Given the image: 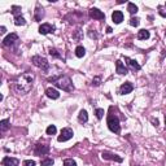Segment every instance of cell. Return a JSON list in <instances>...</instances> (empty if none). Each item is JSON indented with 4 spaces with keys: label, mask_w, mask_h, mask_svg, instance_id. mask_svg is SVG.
<instances>
[{
    "label": "cell",
    "mask_w": 166,
    "mask_h": 166,
    "mask_svg": "<svg viewBox=\"0 0 166 166\" xmlns=\"http://www.w3.org/2000/svg\"><path fill=\"white\" fill-rule=\"evenodd\" d=\"M35 79V76L33 73H23L22 76L17 78V81L14 83V87L18 92L21 93H27L33 87V83Z\"/></svg>",
    "instance_id": "6da1fadb"
},
{
    "label": "cell",
    "mask_w": 166,
    "mask_h": 166,
    "mask_svg": "<svg viewBox=\"0 0 166 166\" xmlns=\"http://www.w3.org/2000/svg\"><path fill=\"white\" fill-rule=\"evenodd\" d=\"M49 81H53L55 84H56V87H58V88L64 90V91H68V92H70V91L74 90L73 87V83H72V79H70L69 77H60V78H49Z\"/></svg>",
    "instance_id": "7a4b0ae2"
},
{
    "label": "cell",
    "mask_w": 166,
    "mask_h": 166,
    "mask_svg": "<svg viewBox=\"0 0 166 166\" xmlns=\"http://www.w3.org/2000/svg\"><path fill=\"white\" fill-rule=\"evenodd\" d=\"M108 127H109L110 131L114 132V134H118L121 131V126H120V120H118V117L110 114V116L108 117Z\"/></svg>",
    "instance_id": "3957f363"
},
{
    "label": "cell",
    "mask_w": 166,
    "mask_h": 166,
    "mask_svg": "<svg viewBox=\"0 0 166 166\" xmlns=\"http://www.w3.org/2000/svg\"><path fill=\"white\" fill-rule=\"evenodd\" d=\"M31 61H33L34 65H37L38 68H40L42 70H44V72H47V70L49 69V62L42 56H34L31 58Z\"/></svg>",
    "instance_id": "277c9868"
},
{
    "label": "cell",
    "mask_w": 166,
    "mask_h": 166,
    "mask_svg": "<svg viewBox=\"0 0 166 166\" xmlns=\"http://www.w3.org/2000/svg\"><path fill=\"white\" fill-rule=\"evenodd\" d=\"M73 138V130L66 127L61 130V135L58 136V141H68Z\"/></svg>",
    "instance_id": "5b68a950"
},
{
    "label": "cell",
    "mask_w": 166,
    "mask_h": 166,
    "mask_svg": "<svg viewBox=\"0 0 166 166\" xmlns=\"http://www.w3.org/2000/svg\"><path fill=\"white\" fill-rule=\"evenodd\" d=\"M18 40V35L17 34H14V33H12L9 34L8 37H5L3 39V46H5V47H9L12 44H14Z\"/></svg>",
    "instance_id": "8992f818"
},
{
    "label": "cell",
    "mask_w": 166,
    "mask_h": 166,
    "mask_svg": "<svg viewBox=\"0 0 166 166\" xmlns=\"http://www.w3.org/2000/svg\"><path fill=\"white\" fill-rule=\"evenodd\" d=\"M49 152V147L48 145H44V144H38L35 145V151L34 153L37 156H40V155H46V153Z\"/></svg>",
    "instance_id": "52a82bcc"
},
{
    "label": "cell",
    "mask_w": 166,
    "mask_h": 166,
    "mask_svg": "<svg viewBox=\"0 0 166 166\" xmlns=\"http://www.w3.org/2000/svg\"><path fill=\"white\" fill-rule=\"evenodd\" d=\"M101 157L104 160H110V161H117V162H122V157L117 156V155H113L110 152H102L101 153Z\"/></svg>",
    "instance_id": "ba28073f"
},
{
    "label": "cell",
    "mask_w": 166,
    "mask_h": 166,
    "mask_svg": "<svg viewBox=\"0 0 166 166\" xmlns=\"http://www.w3.org/2000/svg\"><path fill=\"white\" fill-rule=\"evenodd\" d=\"M90 16L93 19H105V14L102 13L100 9H97V8H92V9L90 10Z\"/></svg>",
    "instance_id": "9c48e42d"
},
{
    "label": "cell",
    "mask_w": 166,
    "mask_h": 166,
    "mask_svg": "<svg viewBox=\"0 0 166 166\" xmlns=\"http://www.w3.org/2000/svg\"><path fill=\"white\" fill-rule=\"evenodd\" d=\"M53 30H55V27L51 25V23H43V25L39 26V33L43 34V35H47V34L52 33Z\"/></svg>",
    "instance_id": "30bf717a"
},
{
    "label": "cell",
    "mask_w": 166,
    "mask_h": 166,
    "mask_svg": "<svg viewBox=\"0 0 166 166\" xmlns=\"http://www.w3.org/2000/svg\"><path fill=\"white\" fill-rule=\"evenodd\" d=\"M116 70H117L118 74H122V76H126V74L129 73L127 68H126V66L122 64L121 60H117V61H116Z\"/></svg>",
    "instance_id": "8fae6325"
},
{
    "label": "cell",
    "mask_w": 166,
    "mask_h": 166,
    "mask_svg": "<svg viewBox=\"0 0 166 166\" xmlns=\"http://www.w3.org/2000/svg\"><path fill=\"white\" fill-rule=\"evenodd\" d=\"M1 164L3 166H18V160L13 157H4Z\"/></svg>",
    "instance_id": "7c38bea8"
},
{
    "label": "cell",
    "mask_w": 166,
    "mask_h": 166,
    "mask_svg": "<svg viewBox=\"0 0 166 166\" xmlns=\"http://www.w3.org/2000/svg\"><path fill=\"white\" fill-rule=\"evenodd\" d=\"M132 90H134V86H132L130 82H126V83H123V84L121 86L120 93H121V95H126V93H130Z\"/></svg>",
    "instance_id": "4fadbf2b"
},
{
    "label": "cell",
    "mask_w": 166,
    "mask_h": 166,
    "mask_svg": "<svg viewBox=\"0 0 166 166\" xmlns=\"http://www.w3.org/2000/svg\"><path fill=\"white\" fill-rule=\"evenodd\" d=\"M46 95L49 99H52V100H56V99L60 97V93H58V91L55 90V88H52V87H49V88L46 90Z\"/></svg>",
    "instance_id": "5bb4252c"
},
{
    "label": "cell",
    "mask_w": 166,
    "mask_h": 166,
    "mask_svg": "<svg viewBox=\"0 0 166 166\" xmlns=\"http://www.w3.org/2000/svg\"><path fill=\"white\" fill-rule=\"evenodd\" d=\"M112 19L114 23H121L123 21V13L121 10H114L112 13Z\"/></svg>",
    "instance_id": "9a60e30c"
},
{
    "label": "cell",
    "mask_w": 166,
    "mask_h": 166,
    "mask_svg": "<svg viewBox=\"0 0 166 166\" xmlns=\"http://www.w3.org/2000/svg\"><path fill=\"white\" fill-rule=\"evenodd\" d=\"M125 60L127 61V65L130 68H132L134 70H140V65L138 64L135 60H132V58H129V57H125Z\"/></svg>",
    "instance_id": "2e32d148"
},
{
    "label": "cell",
    "mask_w": 166,
    "mask_h": 166,
    "mask_svg": "<svg viewBox=\"0 0 166 166\" xmlns=\"http://www.w3.org/2000/svg\"><path fill=\"white\" fill-rule=\"evenodd\" d=\"M151 37V34H149L148 30H140L139 33H138V39H140V40H145V39H148Z\"/></svg>",
    "instance_id": "e0dca14e"
},
{
    "label": "cell",
    "mask_w": 166,
    "mask_h": 166,
    "mask_svg": "<svg viewBox=\"0 0 166 166\" xmlns=\"http://www.w3.org/2000/svg\"><path fill=\"white\" fill-rule=\"evenodd\" d=\"M78 121H79L81 123H86V122L88 121V114H87L86 110H81V112H79V116H78Z\"/></svg>",
    "instance_id": "ac0fdd59"
},
{
    "label": "cell",
    "mask_w": 166,
    "mask_h": 166,
    "mask_svg": "<svg viewBox=\"0 0 166 166\" xmlns=\"http://www.w3.org/2000/svg\"><path fill=\"white\" fill-rule=\"evenodd\" d=\"M14 23L17 26H23V25H26V21L22 16H18V17H14Z\"/></svg>",
    "instance_id": "d6986e66"
},
{
    "label": "cell",
    "mask_w": 166,
    "mask_h": 166,
    "mask_svg": "<svg viewBox=\"0 0 166 166\" xmlns=\"http://www.w3.org/2000/svg\"><path fill=\"white\" fill-rule=\"evenodd\" d=\"M76 55H77V57H83L86 55V49L82 46H78L76 48Z\"/></svg>",
    "instance_id": "ffe728a7"
},
{
    "label": "cell",
    "mask_w": 166,
    "mask_h": 166,
    "mask_svg": "<svg viewBox=\"0 0 166 166\" xmlns=\"http://www.w3.org/2000/svg\"><path fill=\"white\" fill-rule=\"evenodd\" d=\"M127 10H129L131 14H135L136 12H138V7H136L134 3H129V4H127Z\"/></svg>",
    "instance_id": "44dd1931"
},
{
    "label": "cell",
    "mask_w": 166,
    "mask_h": 166,
    "mask_svg": "<svg viewBox=\"0 0 166 166\" xmlns=\"http://www.w3.org/2000/svg\"><path fill=\"white\" fill-rule=\"evenodd\" d=\"M8 127H9V120H3L1 122H0V130L4 132L5 130H8Z\"/></svg>",
    "instance_id": "7402d4cb"
},
{
    "label": "cell",
    "mask_w": 166,
    "mask_h": 166,
    "mask_svg": "<svg viewBox=\"0 0 166 166\" xmlns=\"http://www.w3.org/2000/svg\"><path fill=\"white\" fill-rule=\"evenodd\" d=\"M12 13L14 14V17H18V16H21V7L13 5V7H12Z\"/></svg>",
    "instance_id": "603a6c76"
},
{
    "label": "cell",
    "mask_w": 166,
    "mask_h": 166,
    "mask_svg": "<svg viewBox=\"0 0 166 166\" xmlns=\"http://www.w3.org/2000/svg\"><path fill=\"white\" fill-rule=\"evenodd\" d=\"M56 131H57V129H56V126H55V125H51V126L47 127V135H55Z\"/></svg>",
    "instance_id": "cb8c5ba5"
},
{
    "label": "cell",
    "mask_w": 166,
    "mask_h": 166,
    "mask_svg": "<svg viewBox=\"0 0 166 166\" xmlns=\"http://www.w3.org/2000/svg\"><path fill=\"white\" fill-rule=\"evenodd\" d=\"M53 164H55V161L52 159H44V160L40 161V165L42 166H52Z\"/></svg>",
    "instance_id": "d4e9b609"
},
{
    "label": "cell",
    "mask_w": 166,
    "mask_h": 166,
    "mask_svg": "<svg viewBox=\"0 0 166 166\" xmlns=\"http://www.w3.org/2000/svg\"><path fill=\"white\" fill-rule=\"evenodd\" d=\"M49 55H51V56H53V57L61 58V55L58 53V51H57V49H55V48H51V49H49Z\"/></svg>",
    "instance_id": "484cf974"
},
{
    "label": "cell",
    "mask_w": 166,
    "mask_h": 166,
    "mask_svg": "<svg viewBox=\"0 0 166 166\" xmlns=\"http://www.w3.org/2000/svg\"><path fill=\"white\" fill-rule=\"evenodd\" d=\"M64 166H77V164H76V161L72 159H66L64 161Z\"/></svg>",
    "instance_id": "4316f807"
},
{
    "label": "cell",
    "mask_w": 166,
    "mask_h": 166,
    "mask_svg": "<svg viewBox=\"0 0 166 166\" xmlns=\"http://www.w3.org/2000/svg\"><path fill=\"white\" fill-rule=\"evenodd\" d=\"M130 25H131V26H138V25H139V18L132 17L131 19H130Z\"/></svg>",
    "instance_id": "83f0119b"
},
{
    "label": "cell",
    "mask_w": 166,
    "mask_h": 166,
    "mask_svg": "<svg viewBox=\"0 0 166 166\" xmlns=\"http://www.w3.org/2000/svg\"><path fill=\"white\" fill-rule=\"evenodd\" d=\"M102 116H104V109H96V117L99 120H101Z\"/></svg>",
    "instance_id": "f1b7e54d"
},
{
    "label": "cell",
    "mask_w": 166,
    "mask_h": 166,
    "mask_svg": "<svg viewBox=\"0 0 166 166\" xmlns=\"http://www.w3.org/2000/svg\"><path fill=\"white\" fill-rule=\"evenodd\" d=\"M23 166H35V161L26 160V161H23Z\"/></svg>",
    "instance_id": "f546056e"
},
{
    "label": "cell",
    "mask_w": 166,
    "mask_h": 166,
    "mask_svg": "<svg viewBox=\"0 0 166 166\" xmlns=\"http://www.w3.org/2000/svg\"><path fill=\"white\" fill-rule=\"evenodd\" d=\"M92 84H93V86H99V84H100V77H96V78H93V81H92Z\"/></svg>",
    "instance_id": "4dcf8cb0"
},
{
    "label": "cell",
    "mask_w": 166,
    "mask_h": 166,
    "mask_svg": "<svg viewBox=\"0 0 166 166\" xmlns=\"http://www.w3.org/2000/svg\"><path fill=\"white\" fill-rule=\"evenodd\" d=\"M88 35H90V38H93V39H97V37H99V35L95 33V31H93V33H92V31H90Z\"/></svg>",
    "instance_id": "1f68e13d"
},
{
    "label": "cell",
    "mask_w": 166,
    "mask_h": 166,
    "mask_svg": "<svg viewBox=\"0 0 166 166\" xmlns=\"http://www.w3.org/2000/svg\"><path fill=\"white\" fill-rule=\"evenodd\" d=\"M0 30H1V31H0V33H1V34H5V27H4V26H1V29H0Z\"/></svg>",
    "instance_id": "d6a6232c"
},
{
    "label": "cell",
    "mask_w": 166,
    "mask_h": 166,
    "mask_svg": "<svg viewBox=\"0 0 166 166\" xmlns=\"http://www.w3.org/2000/svg\"><path fill=\"white\" fill-rule=\"evenodd\" d=\"M112 31H113V30H112V27H108V29H106V33H109V34H110Z\"/></svg>",
    "instance_id": "836d02e7"
},
{
    "label": "cell",
    "mask_w": 166,
    "mask_h": 166,
    "mask_svg": "<svg viewBox=\"0 0 166 166\" xmlns=\"http://www.w3.org/2000/svg\"><path fill=\"white\" fill-rule=\"evenodd\" d=\"M165 7H166V3H165Z\"/></svg>",
    "instance_id": "e575fe53"
}]
</instances>
